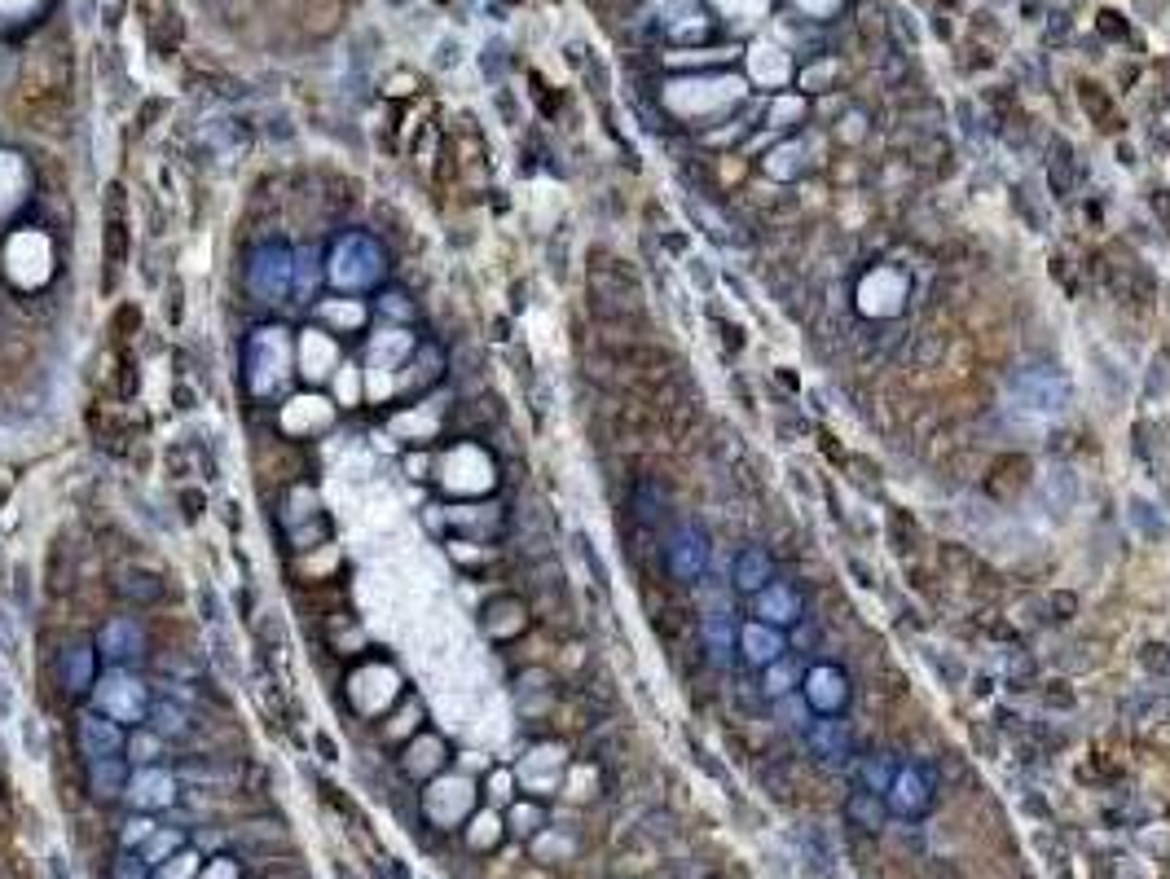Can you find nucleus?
Wrapping results in <instances>:
<instances>
[{
	"mask_svg": "<svg viewBox=\"0 0 1170 879\" xmlns=\"http://www.w3.org/2000/svg\"><path fill=\"white\" fill-rule=\"evenodd\" d=\"M493 836H498V822H493L489 814H484V818L476 822V831H471V840H476V844H484V840H489V844H493Z\"/></svg>",
	"mask_w": 1170,
	"mask_h": 879,
	"instance_id": "obj_29",
	"label": "nucleus"
},
{
	"mask_svg": "<svg viewBox=\"0 0 1170 879\" xmlns=\"http://www.w3.org/2000/svg\"><path fill=\"white\" fill-rule=\"evenodd\" d=\"M792 682H797V669L792 664H770V673H766V691L770 695H783V691H792Z\"/></svg>",
	"mask_w": 1170,
	"mask_h": 879,
	"instance_id": "obj_24",
	"label": "nucleus"
},
{
	"mask_svg": "<svg viewBox=\"0 0 1170 879\" xmlns=\"http://www.w3.org/2000/svg\"><path fill=\"white\" fill-rule=\"evenodd\" d=\"M203 879H238V866L234 862H212L203 871Z\"/></svg>",
	"mask_w": 1170,
	"mask_h": 879,
	"instance_id": "obj_30",
	"label": "nucleus"
},
{
	"mask_svg": "<svg viewBox=\"0 0 1170 879\" xmlns=\"http://www.w3.org/2000/svg\"><path fill=\"white\" fill-rule=\"evenodd\" d=\"M62 677L71 691H84L88 677H93V655H88V647H71L62 655Z\"/></svg>",
	"mask_w": 1170,
	"mask_h": 879,
	"instance_id": "obj_18",
	"label": "nucleus"
},
{
	"mask_svg": "<svg viewBox=\"0 0 1170 879\" xmlns=\"http://www.w3.org/2000/svg\"><path fill=\"white\" fill-rule=\"evenodd\" d=\"M739 651H744L748 664H761V669H770V664L783 655V633L775 625H766V620H753V625L739 629Z\"/></svg>",
	"mask_w": 1170,
	"mask_h": 879,
	"instance_id": "obj_8",
	"label": "nucleus"
},
{
	"mask_svg": "<svg viewBox=\"0 0 1170 879\" xmlns=\"http://www.w3.org/2000/svg\"><path fill=\"white\" fill-rule=\"evenodd\" d=\"M515 822H520V831H528L537 822V809H515Z\"/></svg>",
	"mask_w": 1170,
	"mask_h": 879,
	"instance_id": "obj_34",
	"label": "nucleus"
},
{
	"mask_svg": "<svg viewBox=\"0 0 1170 879\" xmlns=\"http://www.w3.org/2000/svg\"><path fill=\"white\" fill-rule=\"evenodd\" d=\"M194 875V858L190 853H181V858H172L168 866H159V879H190Z\"/></svg>",
	"mask_w": 1170,
	"mask_h": 879,
	"instance_id": "obj_25",
	"label": "nucleus"
},
{
	"mask_svg": "<svg viewBox=\"0 0 1170 879\" xmlns=\"http://www.w3.org/2000/svg\"><path fill=\"white\" fill-rule=\"evenodd\" d=\"M731 581H735V589H744V594H761V589L775 581V563H770V554H766V550L748 545V550H739V554H735Z\"/></svg>",
	"mask_w": 1170,
	"mask_h": 879,
	"instance_id": "obj_11",
	"label": "nucleus"
},
{
	"mask_svg": "<svg viewBox=\"0 0 1170 879\" xmlns=\"http://www.w3.org/2000/svg\"><path fill=\"white\" fill-rule=\"evenodd\" d=\"M709 647H713V655H717V664L731 660V651H735V633H731V620H726V611L709 616Z\"/></svg>",
	"mask_w": 1170,
	"mask_h": 879,
	"instance_id": "obj_20",
	"label": "nucleus"
},
{
	"mask_svg": "<svg viewBox=\"0 0 1170 879\" xmlns=\"http://www.w3.org/2000/svg\"><path fill=\"white\" fill-rule=\"evenodd\" d=\"M154 730L159 734H181L185 730V712L181 708H172V704H154Z\"/></svg>",
	"mask_w": 1170,
	"mask_h": 879,
	"instance_id": "obj_22",
	"label": "nucleus"
},
{
	"mask_svg": "<svg viewBox=\"0 0 1170 879\" xmlns=\"http://www.w3.org/2000/svg\"><path fill=\"white\" fill-rule=\"evenodd\" d=\"M845 726L836 717H823V721H814L810 726V748L819 752V756H841L845 752Z\"/></svg>",
	"mask_w": 1170,
	"mask_h": 879,
	"instance_id": "obj_16",
	"label": "nucleus"
},
{
	"mask_svg": "<svg viewBox=\"0 0 1170 879\" xmlns=\"http://www.w3.org/2000/svg\"><path fill=\"white\" fill-rule=\"evenodd\" d=\"M286 365H291V339H286L282 326H264L251 335L247 343V383L256 387V392H273V387L282 383Z\"/></svg>",
	"mask_w": 1170,
	"mask_h": 879,
	"instance_id": "obj_1",
	"label": "nucleus"
},
{
	"mask_svg": "<svg viewBox=\"0 0 1170 879\" xmlns=\"http://www.w3.org/2000/svg\"><path fill=\"white\" fill-rule=\"evenodd\" d=\"M339 396L344 400L357 396V374H352V365H348V374H339Z\"/></svg>",
	"mask_w": 1170,
	"mask_h": 879,
	"instance_id": "obj_33",
	"label": "nucleus"
},
{
	"mask_svg": "<svg viewBox=\"0 0 1170 879\" xmlns=\"http://www.w3.org/2000/svg\"><path fill=\"white\" fill-rule=\"evenodd\" d=\"M669 567L678 581H700L704 567H709V541H704L700 528H678L669 541Z\"/></svg>",
	"mask_w": 1170,
	"mask_h": 879,
	"instance_id": "obj_6",
	"label": "nucleus"
},
{
	"mask_svg": "<svg viewBox=\"0 0 1170 879\" xmlns=\"http://www.w3.org/2000/svg\"><path fill=\"white\" fill-rule=\"evenodd\" d=\"M102 647L110 660H132V655H141V629L132 620H110L102 633Z\"/></svg>",
	"mask_w": 1170,
	"mask_h": 879,
	"instance_id": "obj_15",
	"label": "nucleus"
},
{
	"mask_svg": "<svg viewBox=\"0 0 1170 879\" xmlns=\"http://www.w3.org/2000/svg\"><path fill=\"white\" fill-rule=\"evenodd\" d=\"M405 348H410V339H405V335H388V339H379V343H374V365H383V370H392V365H396V356H401Z\"/></svg>",
	"mask_w": 1170,
	"mask_h": 879,
	"instance_id": "obj_21",
	"label": "nucleus"
},
{
	"mask_svg": "<svg viewBox=\"0 0 1170 879\" xmlns=\"http://www.w3.org/2000/svg\"><path fill=\"white\" fill-rule=\"evenodd\" d=\"M304 365H308L304 374H313V378L330 374V365H335V343H330L326 335H313V330H308V339H304Z\"/></svg>",
	"mask_w": 1170,
	"mask_h": 879,
	"instance_id": "obj_17",
	"label": "nucleus"
},
{
	"mask_svg": "<svg viewBox=\"0 0 1170 879\" xmlns=\"http://www.w3.org/2000/svg\"><path fill=\"white\" fill-rule=\"evenodd\" d=\"M436 761H440V743H436V739L414 743V752H410V770H414V774H427Z\"/></svg>",
	"mask_w": 1170,
	"mask_h": 879,
	"instance_id": "obj_23",
	"label": "nucleus"
},
{
	"mask_svg": "<svg viewBox=\"0 0 1170 879\" xmlns=\"http://www.w3.org/2000/svg\"><path fill=\"white\" fill-rule=\"evenodd\" d=\"M119 879H141V866L137 862H124V866H119Z\"/></svg>",
	"mask_w": 1170,
	"mask_h": 879,
	"instance_id": "obj_35",
	"label": "nucleus"
},
{
	"mask_svg": "<svg viewBox=\"0 0 1170 879\" xmlns=\"http://www.w3.org/2000/svg\"><path fill=\"white\" fill-rule=\"evenodd\" d=\"M80 743L88 752V761H102V756H115L119 743H124V734H119L115 721H102V717H84L80 721Z\"/></svg>",
	"mask_w": 1170,
	"mask_h": 879,
	"instance_id": "obj_14",
	"label": "nucleus"
},
{
	"mask_svg": "<svg viewBox=\"0 0 1170 879\" xmlns=\"http://www.w3.org/2000/svg\"><path fill=\"white\" fill-rule=\"evenodd\" d=\"M1012 392H1017L1021 405L1039 409V414H1061L1069 405V383L1061 374L1052 370H1021L1017 383H1012Z\"/></svg>",
	"mask_w": 1170,
	"mask_h": 879,
	"instance_id": "obj_5",
	"label": "nucleus"
},
{
	"mask_svg": "<svg viewBox=\"0 0 1170 879\" xmlns=\"http://www.w3.org/2000/svg\"><path fill=\"white\" fill-rule=\"evenodd\" d=\"M383 277V251L374 247L370 238L352 233L335 247L330 255V282L344 286V291H361V286H374Z\"/></svg>",
	"mask_w": 1170,
	"mask_h": 879,
	"instance_id": "obj_2",
	"label": "nucleus"
},
{
	"mask_svg": "<svg viewBox=\"0 0 1170 879\" xmlns=\"http://www.w3.org/2000/svg\"><path fill=\"white\" fill-rule=\"evenodd\" d=\"M31 5H36V0H0V22H9V18H18V14H27Z\"/></svg>",
	"mask_w": 1170,
	"mask_h": 879,
	"instance_id": "obj_28",
	"label": "nucleus"
},
{
	"mask_svg": "<svg viewBox=\"0 0 1170 879\" xmlns=\"http://www.w3.org/2000/svg\"><path fill=\"white\" fill-rule=\"evenodd\" d=\"M326 317L330 321H344V326H357L366 313H361V304H326Z\"/></svg>",
	"mask_w": 1170,
	"mask_h": 879,
	"instance_id": "obj_26",
	"label": "nucleus"
},
{
	"mask_svg": "<svg viewBox=\"0 0 1170 879\" xmlns=\"http://www.w3.org/2000/svg\"><path fill=\"white\" fill-rule=\"evenodd\" d=\"M97 708H102L110 721H141L146 717V691H141L137 677L115 669L102 677V686H97Z\"/></svg>",
	"mask_w": 1170,
	"mask_h": 879,
	"instance_id": "obj_4",
	"label": "nucleus"
},
{
	"mask_svg": "<svg viewBox=\"0 0 1170 879\" xmlns=\"http://www.w3.org/2000/svg\"><path fill=\"white\" fill-rule=\"evenodd\" d=\"M119 787H124V765H119L115 756L93 761V792L97 796H119Z\"/></svg>",
	"mask_w": 1170,
	"mask_h": 879,
	"instance_id": "obj_19",
	"label": "nucleus"
},
{
	"mask_svg": "<svg viewBox=\"0 0 1170 879\" xmlns=\"http://www.w3.org/2000/svg\"><path fill=\"white\" fill-rule=\"evenodd\" d=\"M172 796H176V783H172V774H163V770H141L128 783V800L137 809H163V805H172Z\"/></svg>",
	"mask_w": 1170,
	"mask_h": 879,
	"instance_id": "obj_12",
	"label": "nucleus"
},
{
	"mask_svg": "<svg viewBox=\"0 0 1170 879\" xmlns=\"http://www.w3.org/2000/svg\"><path fill=\"white\" fill-rule=\"evenodd\" d=\"M291 273H295L291 251L264 247V251L251 255V264H247V286H251V295H256L260 304H278V299L291 295Z\"/></svg>",
	"mask_w": 1170,
	"mask_h": 879,
	"instance_id": "obj_3",
	"label": "nucleus"
},
{
	"mask_svg": "<svg viewBox=\"0 0 1170 879\" xmlns=\"http://www.w3.org/2000/svg\"><path fill=\"white\" fill-rule=\"evenodd\" d=\"M506 787H511V778H506V774L493 778V796H506Z\"/></svg>",
	"mask_w": 1170,
	"mask_h": 879,
	"instance_id": "obj_36",
	"label": "nucleus"
},
{
	"mask_svg": "<svg viewBox=\"0 0 1170 879\" xmlns=\"http://www.w3.org/2000/svg\"><path fill=\"white\" fill-rule=\"evenodd\" d=\"M805 699H810V704L819 708L823 717L841 712V708H845V699H849L845 673L836 669V664H819V669H810V673H805Z\"/></svg>",
	"mask_w": 1170,
	"mask_h": 879,
	"instance_id": "obj_7",
	"label": "nucleus"
},
{
	"mask_svg": "<svg viewBox=\"0 0 1170 879\" xmlns=\"http://www.w3.org/2000/svg\"><path fill=\"white\" fill-rule=\"evenodd\" d=\"M146 836H150V822H141V818H137V822H128V831H124V840H128V844H137V840H146Z\"/></svg>",
	"mask_w": 1170,
	"mask_h": 879,
	"instance_id": "obj_32",
	"label": "nucleus"
},
{
	"mask_svg": "<svg viewBox=\"0 0 1170 879\" xmlns=\"http://www.w3.org/2000/svg\"><path fill=\"white\" fill-rule=\"evenodd\" d=\"M757 616L766 620V625H775V629H783V625H797L801 620V594L792 585H766L761 589V598H757Z\"/></svg>",
	"mask_w": 1170,
	"mask_h": 879,
	"instance_id": "obj_10",
	"label": "nucleus"
},
{
	"mask_svg": "<svg viewBox=\"0 0 1170 879\" xmlns=\"http://www.w3.org/2000/svg\"><path fill=\"white\" fill-rule=\"evenodd\" d=\"M929 792H933L929 774L907 765V770H898V778H893L889 800H893V809H902V814H920V809L929 805Z\"/></svg>",
	"mask_w": 1170,
	"mask_h": 879,
	"instance_id": "obj_13",
	"label": "nucleus"
},
{
	"mask_svg": "<svg viewBox=\"0 0 1170 879\" xmlns=\"http://www.w3.org/2000/svg\"><path fill=\"white\" fill-rule=\"evenodd\" d=\"M22 743H27V752H31V756H40V752H44L40 721H36V717H27V726H22Z\"/></svg>",
	"mask_w": 1170,
	"mask_h": 879,
	"instance_id": "obj_27",
	"label": "nucleus"
},
{
	"mask_svg": "<svg viewBox=\"0 0 1170 879\" xmlns=\"http://www.w3.org/2000/svg\"><path fill=\"white\" fill-rule=\"evenodd\" d=\"M471 809V783L467 778H440V783L427 792V814L436 822H454Z\"/></svg>",
	"mask_w": 1170,
	"mask_h": 879,
	"instance_id": "obj_9",
	"label": "nucleus"
},
{
	"mask_svg": "<svg viewBox=\"0 0 1170 879\" xmlns=\"http://www.w3.org/2000/svg\"><path fill=\"white\" fill-rule=\"evenodd\" d=\"M172 849H176V836H168V831L150 840V858H163V853H172Z\"/></svg>",
	"mask_w": 1170,
	"mask_h": 879,
	"instance_id": "obj_31",
	"label": "nucleus"
}]
</instances>
